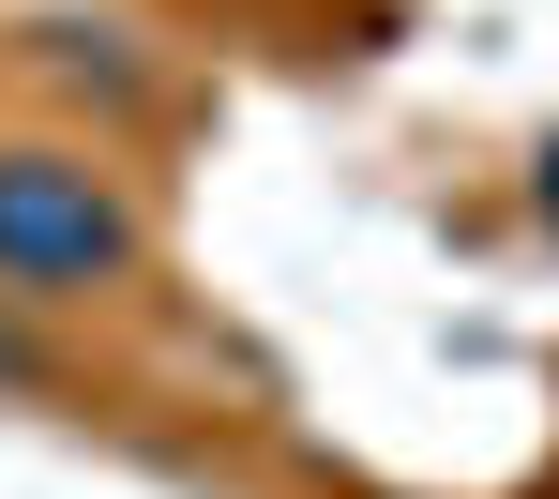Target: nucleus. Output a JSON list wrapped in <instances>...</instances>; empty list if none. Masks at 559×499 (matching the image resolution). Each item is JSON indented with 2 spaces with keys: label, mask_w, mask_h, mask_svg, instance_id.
<instances>
[{
  "label": "nucleus",
  "mask_w": 559,
  "mask_h": 499,
  "mask_svg": "<svg viewBox=\"0 0 559 499\" xmlns=\"http://www.w3.org/2000/svg\"><path fill=\"white\" fill-rule=\"evenodd\" d=\"M545 212H559V152H545Z\"/></svg>",
  "instance_id": "nucleus-4"
},
{
  "label": "nucleus",
  "mask_w": 559,
  "mask_h": 499,
  "mask_svg": "<svg viewBox=\"0 0 559 499\" xmlns=\"http://www.w3.org/2000/svg\"><path fill=\"white\" fill-rule=\"evenodd\" d=\"M31 379H46V364H31V333H0V394H31Z\"/></svg>",
  "instance_id": "nucleus-3"
},
{
  "label": "nucleus",
  "mask_w": 559,
  "mask_h": 499,
  "mask_svg": "<svg viewBox=\"0 0 559 499\" xmlns=\"http://www.w3.org/2000/svg\"><path fill=\"white\" fill-rule=\"evenodd\" d=\"M136 273V212L92 152H46L15 136L0 152V288L15 302H76V288H121Z\"/></svg>",
  "instance_id": "nucleus-1"
},
{
  "label": "nucleus",
  "mask_w": 559,
  "mask_h": 499,
  "mask_svg": "<svg viewBox=\"0 0 559 499\" xmlns=\"http://www.w3.org/2000/svg\"><path fill=\"white\" fill-rule=\"evenodd\" d=\"M31 61H46L61 92H106V106H136V31H121V15H46V31H31Z\"/></svg>",
  "instance_id": "nucleus-2"
}]
</instances>
